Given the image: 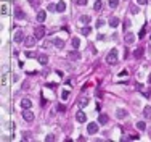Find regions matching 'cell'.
<instances>
[{
	"label": "cell",
	"mask_w": 151,
	"mask_h": 142,
	"mask_svg": "<svg viewBox=\"0 0 151 142\" xmlns=\"http://www.w3.org/2000/svg\"><path fill=\"white\" fill-rule=\"evenodd\" d=\"M119 60V55H117V50L114 48V50H111L108 55H106V61H108L109 65H116Z\"/></svg>",
	"instance_id": "cell-1"
},
{
	"label": "cell",
	"mask_w": 151,
	"mask_h": 142,
	"mask_svg": "<svg viewBox=\"0 0 151 142\" xmlns=\"http://www.w3.org/2000/svg\"><path fill=\"white\" fill-rule=\"evenodd\" d=\"M34 36H35L37 41H40L43 36H45V28H43V26H37V28L34 29Z\"/></svg>",
	"instance_id": "cell-2"
},
{
	"label": "cell",
	"mask_w": 151,
	"mask_h": 142,
	"mask_svg": "<svg viewBox=\"0 0 151 142\" xmlns=\"http://www.w3.org/2000/svg\"><path fill=\"white\" fill-rule=\"evenodd\" d=\"M98 124L100 123H88L87 132H88V134H96V132H98Z\"/></svg>",
	"instance_id": "cell-3"
},
{
	"label": "cell",
	"mask_w": 151,
	"mask_h": 142,
	"mask_svg": "<svg viewBox=\"0 0 151 142\" xmlns=\"http://www.w3.org/2000/svg\"><path fill=\"white\" fill-rule=\"evenodd\" d=\"M88 102H90V99L85 95H82V97H79V100H77V105H79V108H85V106L88 105Z\"/></svg>",
	"instance_id": "cell-4"
},
{
	"label": "cell",
	"mask_w": 151,
	"mask_h": 142,
	"mask_svg": "<svg viewBox=\"0 0 151 142\" xmlns=\"http://www.w3.org/2000/svg\"><path fill=\"white\" fill-rule=\"evenodd\" d=\"M23 39H24V32L21 29H18L15 32V36H13V41H15L16 44H19V42H23Z\"/></svg>",
	"instance_id": "cell-5"
},
{
	"label": "cell",
	"mask_w": 151,
	"mask_h": 142,
	"mask_svg": "<svg viewBox=\"0 0 151 142\" xmlns=\"http://www.w3.org/2000/svg\"><path fill=\"white\" fill-rule=\"evenodd\" d=\"M23 119L28 121V123H32L34 121V113L29 112V110H24V112H23Z\"/></svg>",
	"instance_id": "cell-6"
},
{
	"label": "cell",
	"mask_w": 151,
	"mask_h": 142,
	"mask_svg": "<svg viewBox=\"0 0 151 142\" xmlns=\"http://www.w3.org/2000/svg\"><path fill=\"white\" fill-rule=\"evenodd\" d=\"M68 58H69L71 61H77V60H81V53H79L77 48H76V50H72V52L68 53Z\"/></svg>",
	"instance_id": "cell-7"
},
{
	"label": "cell",
	"mask_w": 151,
	"mask_h": 142,
	"mask_svg": "<svg viewBox=\"0 0 151 142\" xmlns=\"http://www.w3.org/2000/svg\"><path fill=\"white\" fill-rule=\"evenodd\" d=\"M124 42H125L127 45L134 44V42H135V34H132V32H125V39H124Z\"/></svg>",
	"instance_id": "cell-8"
},
{
	"label": "cell",
	"mask_w": 151,
	"mask_h": 142,
	"mask_svg": "<svg viewBox=\"0 0 151 142\" xmlns=\"http://www.w3.org/2000/svg\"><path fill=\"white\" fill-rule=\"evenodd\" d=\"M53 45H55L56 48H64L66 42L63 41V39H60V37H55V39H53Z\"/></svg>",
	"instance_id": "cell-9"
},
{
	"label": "cell",
	"mask_w": 151,
	"mask_h": 142,
	"mask_svg": "<svg viewBox=\"0 0 151 142\" xmlns=\"http://www.w3.org/2000/svg\"><path fill=\"white\" fill-rule=\"evenodd\" d=\"M35 18H37V23H43V21H45V18H47V11L39 10L37 15H35Z\"/></svg>",
	"instance_id": "cell-10"
},
{
	"label": "cell",
	"mask_w": 151,
	"mask_h": 142,
	"mask_svg": "<svg viewBox=\"0 0 151 142\" xmlns=\"http://www.w3.org/2000/svg\"><path fill=\"white\" fill-rule=\"evenodd\" d=\"M37 60H39V63H40L42 66H45L48 63V55H47V53H40V55L37 57Z\"/></svg>",
	"instance_id": "cell-11"
},
{
	"label": "cell",
	"mask_w": 151,
	"mask_h": 142,
	"mask_svg": "<svg viewBox=\"0 0 151 142\" xmlns=\"http://www.w3.org/2000/svg\"><path fill=\"white\" fill-rule=\"evenodd\" d=\"M24 45L28 47V48L34 47V45H35V36H34V37H26V39H24Z\"/></svg>",
	"instance_id": "cell-12"
},
{
	"label": "cell",
	"mask_w": 151,
	"mask_h": 142,
	"mask_svg": "<svg viewBox=\"0 0 151 142\" xmlns=\"http://www.w3.org/2000/svg\"><path fill=\"white\" fill-rule=\"evenodd\" d=\"M24 16H26L24 11L21 10L19 7H16V8H15V18H16V20H24Z\"/></svg>",
	"instance_id": "cell-13"
},
{
	"label": "cell",
	"mask_w": 151,
	"mask_h": 142,
	"mask_svg": "<svg viewBox=\"0 0 151 142\" xmlns=\"http://www.w3.org/2000/svg\"><path fill=\"white\" fill-rule=\"evenodd\" d=\"M116 116H117L119 119H124V118L127 116V110H125V108H117V110H116Z\"/></svg>",
	"instance_id": "cell-14"
},
{
	"label": "cell",
	"mask_w": 151,
	"mask_h": 142,
	"mask_svg": "<svg viewBox=\"0 0 151 142\" xmlns=\"http://www.w3.org/2000/svg\"><path fill=\"white\" fill-rule=\"evenodd\" d=\"M21 106H23V110H29L31 106H32V102H31L29 99H23L21 100Z\"/></svg>",
	"instance_id": "cell-15"
},
{
	"label": "cell",
	"mask_w": 151,
	"mask_h": 142,
	"mask_svg": "<svg viewBox=\"0 0 151 142\" xmlns=\"http://www.w3.org/2000/svg\"><path fill=\"white\" fill-rule=\"evenodd\" d=\"M76 119H77L79 123H85L87 116H85V113H84V112H77V113H76Z\"/></svg>",
	"instance_id": "cell-16"
},
{
	"label": "cell",
	"mask_w": 151,
	"mask_h": 142,
	"mask_svg": "<svg viewBox=\"0 0 151 142\" xmlns=\"http://www.w3.org/2000/svg\"><path fill=\"white\" fill-rule=\"evenodd\" d=\"M66 10V3L63 2V0H61V2H58L56 3V11H60V13H63Z\"/></svg>",
	"instance_id": "cell-17"
},
{
	"label": "cell",
	"mask_w": 151,
	"mask_h": 142,
	"mask_svg": "<svg viewBox=\"0 0 151 142\" xmlns=\"http://www.w3.org/2000/svg\"><path fill=\"white\" fill-rule=\"evenodd\" d=\"M109 121V118H108V115H100V116H98V123L100 124H106V123H108Z\"/></svg>",
	"instance_id": "cell-18"
},
{
	"label": "cell",
	"mask_w": 151,
	"mask_h": 142,
	"mask_svg": "<svg viewBox=\"0 0 151 142\" xmlns=\"http://www.w3.org/2000/svg\"><path fill=\"white\" fill-rule=\"evenodd\" d=\"M143 116L145 118H151V105H146L143 108Z\"/></svg>",
	"instance_id": "cell-19"
},
{
	"label": "cell",
	"mask_w": 151,
	"mask_h": 142,
	"mask_svg": "<svg viewBox=\"0 0 151 142\" xmlns=\"http://www.w3.org/2000/svg\"><path fill=\"white\" fill-rule=\"evenodd\" d=\"M81 32L84 34V36H90V32H92V28H90V26H84V28H81Z\"/></svg>",
	"instance_id": "cell-20"
},
{
	"label": "cell",
	"mask_w": 151,
	"mask_h": 142,
	"mask_svg": "<svg viewBox=\"0 0 151 142\" xmlns=\"http://www.w3.org/2000/svg\"><path fill=\"white\" fill-rule=\"evenodd\" d=\"M109 26H111V28H117V26H119V18H116V16L111 18V20H109Z\"/></svg>",
	"instance_id": "cell-21"
},
{
	"label": "cell",
	"mask_w": 151,
	"mask_h": 142,
	"mask_svg": "<svg viewBox=\"0 0 151 142\" xmlns=\"http://www.w3.org/2000/svg\"><path fill=\"white\" fill-rule=\"evenodd\" d=\"M81 21H82L84 24H88V23L92 21V16H90V15H82V16H81Z\"/></svg>",
	"instance_id": "cell-22"
},
{
	"label": "cell",
	"mask_w": 151,
	"mask_h": 142,
	"mask_svg": "<svg viewBox=\"0 0 151 142\" xmlns=\"http://www.w3.org/2000/svg\"><path fill=\"white\" fill-rule=\"evenodd\" d=\"M137 129H138V131H145V129H146L145 121H138V123H137Z\"/></svg>",
	"instance_id": "cell-23"
},
{
	"label": "cell",
	"mask_w": 151,
	"mask_h": 142,
	"mask_svg": "<svg viewBox=\"0 0 151 142\" xmlns=\"http://www.w3.org/2000/svg\"><path fill=\"white\" fill-rule=\"evenodd\" d=\"M71 44H72V47H74V48H79V47H81V41H79L77 37H74L72 41H71Z\"/></svg>",
	"instance_id": "cell-24"
},
{
	"label": "cell",
	"mask_w": 151,
	"mask_h": 142,
	"mask_svg": "<svg viewBox=\"0 0 151 142\" xmlns=\"http://www.w3.org/2000/svg\"><path fill=\"white\" fill-rule=\"evenodd\" d=\"M29 5L32 8H39V5H40V0H29Z\"/></svg>",
	"instance_id": "cell-25"
},
{
	"label": "cell",
	"mask_w": 151,
	"mask_h": 142,
	"mask_svg": "<svg viewBox=\"0 0 151 142\" xmlns=\"http://www.w3.org/2000/svg\"><path fill=\"white\" fill-rule=\"evenodd\" d=\"M141 55H143V48H140V47H138V48H137V50L134 52V57H135V58H140Z\"/></svg>",
	"instance_id": "cell-26"
},
{
	"label": "cell",
	"mask_w": 151,
	"mask_h": 142,
	"mask_svg": "<svg viewBox=\"0 0 151 142\" xmlns=\"http://www.w3.org/2000/svg\"><path fill=\"white\" fill-rule=\"evenodd\" d=\"M101 7H103V5H101V0H96L95 5H93V10H95V11H100V10H101Z\"/></svg>",
	"instance_id": "cell-27"
},
{
	"label": "cell",
	"mask_w": 151,
	"mask_h": 142,
	"mask_svg": "<svg viewBox=\"0 0 151 142\" xmlns=\"http://www.w3.org/2000/svg\"><path fill=\"white\" fill-rule=\"evenodd\" d=\"M130 26H132V21H130V20H127V18H125V20H124V31L127 32V29L130 28Z\"/></svg>",
	"instance_id": "cell-28"
},
{
	"label": "cell",
	"mask_w": 151,
	"mask_h": 142,
	"mask_svg": "<svg viewBox=\"0 0 151 142\" xmlns=\"http://www.w3.org/2000/svg\"><path fill=\"white\" fill-rule=\"evenodd\" d=\"M68 97H69V91L64 89V91L61 92V100H68Z\"/></svg>",
	"instance_id": "cell-29"
},
{
	"label": "cell",
	"mask_w": 151,
	"mask_h": 142,
	"mask_svg": "<svg viewBox=\"0 0 151 142\" xmlns=\"http://www.w3.org/2000/svg\"><path fill=\"white\" fill-rule=\"evenodd\" d=\"M119 5V0H109V7L111 8H117Z\"/></svg>",
	"instance_id": "cell-30"
},
{
	"label": "cell",
	"mask_w": 151,
	"mask_h": 142,
	"mask_svg": "<svg viewBox=\"0 0 151 142\" xmlns=\"http://www.w3.org/2000/svg\"><path fill=\"white\" fill-rule=\"evenodd\" d=\"M130 13H134V15H137V13H138V7L132 3V5H130Z\"/></svg>",
	"instance_id": "cell-31"
},
{
	"label": "cell",
	"mask_w": 151,
	"mask_h": 142,
	"mask_svg": "<svg viewBox=\"0 0 151 142\" xmlns=\"http://www.w3.org/2000/svg\"><path fill=\"white\" fill-rule=\"evenodd\" d=\"M45 140L47 142H53V140H55V136H53V134H47L45 136Z\"/></svg>",
	"instance_id": "cell-32"
},
{
	"label": "cell",
	"mask_w": 151,
	"mask_h": 142,
	"mask_svg": "<svg viewBox=\"0 0 151 142\" xmlns=\"http://www.w3.org/2000/svg\"><path fill=\"white\" fill-rule=\"evenodd\" d=\"M7 13H8V8H7L5 3H3V5H2V15H3V16H7Z\"/></svg>",
	"instance_id": "cell-33"
},
{
	"label": "cell",
	"mask_w": 151,
	"mask_h": 142,
	"mask_svg": "<svg viewBox=\"0 0 151 142\" xmlns=\"http://www.w3.org/2000/svg\"><path fill=\"white\" fill-rule=\"evenodd\" d=\"M105 26V20H98L96 21V28H103Z\"/></svg>",
	"instance_id": "cell-34"
},
{
	"label": "cell",
	"mask_w": 151,
	"mask_h": 142,
	"mask_svg": "<svg viewBox=\"0 0 151 142\" xmlns=\"http://www.w3.org/2000/svg\"><path fill=\"white\" fill-rule=\"evenodd\" d=\"M76 3H77L79 7H84V5L87 3V0H76Z\"/></svg>",
	"instance_id": "cell-35"
},
{
	"label": "cell",
	"mask_w": 151,
	"mask_h": 142,
	"mask_svg": "<svg viewBox=\"0 0 151 142\" xmlns=\"http://www.w3.org/2000/svg\"><path fill=\"white\" fill-rule=\"evenodd\" d=\"M5 84H7V74L3 73L2 74V86H5Z\"/></svg>",
	"instance_id": "cell-36"
},
{
	"label": "cell",
	"mask_w": 151,
	"mask_h": 142,
	"mask_svg": "<svg viewBox=\"0 0 151 142\" xmlns=\"http://www.w3.org/2000/svg\"><path fill=\"white\" fill-rule=\"evenodd\" d=\"M143 36H145V28H143V29H140V32H138V37H140V39L143 37Z\"/></svg>",
	"instance_id": "cell-37"
},
{
	"label": "cell",
	"mask_w": 151,
	"mask_h": 142,
	"mask_svg": "<svg viewBox=\"0 0 151 142\" xmlns=\"http://www.w3.org/2000/svg\"><path fill=\"white\" fill-rule=\"evenodd\" d=\"M137 2H138L140 5H146V3H148V0H137Z\"/></svg>",
	"instance_id": "cell-38"
},
{
	"label": "cell",
	"mask_w": 151,
	"mask_h": 142,
	"mask_svg": "<svg viewBox=\"0 0 151 142\" xmlns=\"http://www.w3.org/2000/svg\"><path fill=\"white\" fill-rule=\"evenodd\" d=\"M45 86H47V87H52V89H55V87H56V84H50V82H47Z\"/></svg>",
	"instance_id": "cell-39"
},
{
	"label": "cell",
	"mask_w": 151,
	"mask_h": 142,
	"mask_svg": "<svg viewBox=\"0 0 151 142\" xmlns=\"http://www.w3.org/2000/svg\"><path fill=\"white\" fill-rule=\"evenodd\" d=\"M64 110H66L64 105H60V106H58V112H64Z\"/></svg>",
	"instance_id": "cell-40"
},
{
	"label": "cell",
	"mask_w": 151,
	"mask_h": 142,
	"mask_svg": "<svg viewBox=\"0 0 151 142\" xmlns=\"http://www.w3.org/2000/svg\"><path fill=\"white\" fill-rule=\"evenodd\" d=\"M26 57H29V58H32V57H34V53H32V52H26Z\"/></svg>",
	"instance_id": "cell-41"
},
{
	"label": "cell",
	"mask_w": 151,
	"mask_h": 142,
	"mask_svg": "<svg viewBox=\"0 0 151 142\" xmlns=\"http://www.w3.org/2000/svg\"><path fill=\"white\" fill-rule=\"evenodd\" d=\"M48 10L53 11V10H56V7H55V5H48Z\"/></svg>",
	"instance_id": "cell-42"
},
{
	"label": "cell",
	"mask_w": 151,
	"mask_h": 142,
	"mask_svg": "<svg viewBox=\"0 0 151 142\" xmlns=\"http://www.w3.org/2000/svg\"><path fill=\"white\" fill-rule=\"evenodd\" d=\"M125 74H127V71H125V69H122L121 73H119V76H125Z\"/></svg>",
	"instance_id": "cell-43"
},
{
	"label": "cell",
	"mask_w": 151,
	"mask_h": 142,
	"mask_svg": "<svg viewBox=\"0 0 151 142\" xmlns=\"http://www.w3.org/2000/svg\"><path fill=\"white\" fill-rule=\"evenodd\" d=\"M148 82L151 84V73H149V76H148Z\"/></svg>",
	"instance_id": "cell-44"
},
{
	"label": "cell",
	"mask_w": 151,
	"mask_h": 142,
	"mask_svg": "<svg viewBox=\"0 0 151 142\" xmlns=\"http://www.w3.org/2000/svg\"><path fill=\"white\" fill-rule=\"evenodd\" d=\"M149 37H151V34H149Z\"/></svg>",
	"instance_id": "cell-45"
},
{
	"label": "cell",
	"mask_w": 151,
	"mask_h": 142,
	"mask_svg": "<svg viewBox=\"0 0 151 142\" xmlns=\"http://www.w3.org/2000/svg\"><path fill=\"white\" fill-rule=\"evenodd\" d=\"M149 134H151V132H149Z\"/></svg>",
	"instance_id": "cell-46"
}]
</instances>
